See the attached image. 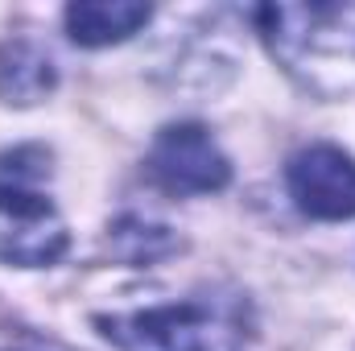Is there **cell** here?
<instances>
[{
  "label": "cell",
  "mask_w": 355,
  "mask_h": 351,
  "mask_svg": "<svg viewBox=\"0 0 355 351\" xmlns=\"http://www.w3.org/2000/svg\"><path fill=\"white\" fill-rule=\"evenodd\" d=\"M149 174L170 194H215L232 182V162L202 124H170L149 149Z\"/></svg>",
  "instance_id": "obj_3"
},
{
  "label": "cell",
  "mask_w": 355,
  "mask_h": 351,
  "mask_svg": "<svg viewBox=\"0 0 355 351\" xmlns=\"http://www.w3.org/2000/svg\"><path fill=\"white\" fill-rule=\"evenodd\" d=\"M99 335L120 351H211L215 348V318L194 306H153L137 314H99Z\"/></svg>",
  "instance_id": "obj_2"
},
{
  "label": "cell",
  "mask_w": 355,
  "mask_h": 351,
  "mask_svg": "<svg viewBox=\"0 0 355 351\" xmlns=\"http://www.w3.org/2000/svg\"><path fill=\"white\" fill-rule=\"evenodd\" d=\"M58 83L54 58L29 42V37H8L0 42V99L4 103H37Z\"/></svg>",
  "instance_id": "obj_6"
},
{
  "label": "cell",
  "mask_w": 355,
  "mask_h": 351,
  "mask_svg": "<svg viewBox=\"0 0 355 351\" xmlns=\"http://www.w3.org/2000/svg\"><path fill=\"white\" fill-rule=\"evenodd\" d=\"M50 153L21 145L0 153V261L21 268L54 264L67 252V228L42 190Z\"/></svg>",
  "instance_id": "obj_1"
},
{
  "label": "cell",
  "mask_w": 355,
  "mask_h": 351,
  "mask_svg": "<svg viewBox=\"0 0 355 351\" xmlns=\"http://www.w3.org/2000/svg\"><path fill=\"white\" fill-rule=\"evenodd\" d=\"M289 194L310 219H352L355 215V157L339 145H310L289 157Z\"/></svg>",
  "instance_id": "obj_4"
},
{
  "label": "cell",
  "mask_w": 355,
  "mask_h": 351,
  "mask_svg": "<svg viewBox=\"0 0 355 351\" xmlns=\"http://www.w3.org/2000/svg\"><path fill=\"white\" fill-rule=\"evenodd\" d=\"M153 8L132 0H79L67 8V33L75 46H116L132 37L141 25H149Z\"/></svg>",
  "instance_id": "obj_5"
}]
</instances>
